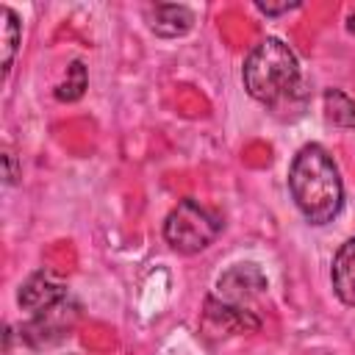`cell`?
<instances>
[{
    "label": "cell",
    "mask_w": 355,
    "mask_h": 355,
    "mask_svg": "<svg viewBox=\"0 0 355 355\" xmlns=\"http://www.w3.org/2000/svg\"><path fill=\"white\" fill-rule=\"evenodd\" d=\"M288 191L297 211L311 225H327L344 205V183L333 155L322 144L297 150L288 166Z\"/></svg>",
    "instance_id": "obj_1"
},
{
    "label": "cell",
    "mask_w": 355,
    "mask_h": 355,
    "mask_svg": "<svg viewBox=\"0 0 355 355\" xmlns=\"http://www.w3.org/2000/svg\"><path fill=\"white\" fill-rule=\"evenodd\" d=\"M300 58L297 53L277 36L261 39L244 58L241 80L247 94L266 105L280 108L300 92Z\"/></svg>",
    "instance_id": "obj_2"
},
{
    "label": "cell",
    "mask_w": 355,
    "mask_h": 355,
    "mask_svg": "<svg viewBox=\"0 0 355 355\" xmlns=\"http://www.w3.org/2000/svg\"><path fill=\"white\" fill-rule=\"evenodd\" d=\"M225 222L222 214L202 205L200 200H180L164 219V239L175 252L183 255H197L205 247H211L219 233H222Z\"/></svg>",
    "instance_id": "obj_3"
},
{
    "label": "cell",
    "mask_w": 355,
    "mask_h": 355,
    "mask_svg": "<svg viewBox=\"0 0 355 355\" xmlns=\"http://www.w3.org/2000/svg\"><path fill=\"white\" fill-rule=\"evenodd\" d=\"M269 288V277L266 272L255 263V261H241V263H233L230 269H225L219 277H216V286H214V300L216 302H225V305H233V308H247L263 297Z\"/></svg>",
    "instance_id": "obj_4"
},
{
    "label": "cell",
    "mask_w": 355,
    "mask_h": 355,
    "mask_svg": "<svg viewBox=\"0 0 355 355\" xmlns=\"http://www.w3.org/2000/svg\"><path fill=\"white\" fill-rule=\"evenodd\" d=\"M78 311H80L78 302H75L72 297H67V300L55 302L53 308L42 311V313H33L31 322L22 327V336H25L33 347L55 344V341H61V338L72 330V324L78 322Z\"/></svg>",
    "instance_id": "obj_5"
},
{
    "label": "cell",
    "mask_w": 355,
    "mask_h": 355,
    "mask_svg": "<svg viewBox=\"0 0 355 355\" xmlns=\"http://www.w3.org/2000/svg\"><path fill=\"white\" fill-rule=\"evenodd\" d=\"M69 291H67V283L61 277H55L50 269H39L33 275H28V280L19 286L17 291V305L25 311V313H42L47 308H53L55 302L67 300Z\"/></svg>",
    "instance_id": "obj_6"
},
{
    "label": "cell",
    "mask_w": 355,
    "mask_h": 355,
    "mask_svg": "<svg viewBox=\"0 0 355 355\" xmlns=\"http://www.w3.org/2000/svg\"><path fill=\"white\" fill-rule=\"evenodd\" d=\"M144 22L158 39H178L194 28V11L183 3H153L144 8Z\"/></svg>",
    "instance_id": "obj_7"
},
{
    "label": "cell",
    "mask_w": 355,
    "mask_h": 355,
    "mask_svg": "<svg viewBox=\"0 0 355 355\" xmlns=\"http://www.w3.org/2000/svg\"><path fill=\"white\" fill-rule=\"evenodd\" d=\"M330 283L336 297L347 305L355 308V236L347 239L338 252L333 255V266H330Z\"/></svg>",
    "instance_id": "obj_8"
},
{
    "label": "cell",
    "mask_w": 355,
    "mask_h": 355,
    "mask_svg": "<svg viewBox=\"0 0 355 355\" xmlns=\"http://www.w3.org/2000/svg\"><path fill=\"white\" fill-rule=\"evenodd\" d=\"M205 316H208L211 322H216L219 327L230 330V333H255V330L261 327V319H258L252 311L216 302L214 297L205 300Z\"/></svg>",
    "instance_id": "obj_9"
},
{
    "label": "cell",
    "mask_w": 355,
    "mask_h": 355,
    "mask_svg": "<svg viewBox=\"0 0 355 355\" xmlns=\"http://www.w3.org/2000/svg\"><path fill=\"white\" fill-rule=\"evenodd\" d=\"M19 44H22V22H19L14 8L3 6L0 8V67H3V75L11 72L14 58L19 53Z\"/></svg>",
    "instance_id": "obj_10"
},
{
    "label": "cell",
    "mask_w": 355,
    "mask_h": 355,
    "mask_svg": "<svg viewBox=\"0 0 355 355\" xmlns=\"http://www.w3.org/2000/svg\"><path fill=\"white\" fill-rule=\"evenodd\" d=\"M324 103V119L338 128H355V100L341 89H327L322 94Z\"/></svg>",
    "instance_id": "obj_11"
},
{
    "label": "cell",
    "mask_w": 355,
    "mask_h": 355,
    "mask_svg": "<svg viewBox=\"0 0 355 355\" xmlns=\"http://www.w3.org/2000/svg\"><path fill=\"white\" fill-rule=\"evenodd\" d=\"M86 86H89V72H86L83 61H72V64L67 67L64 80L55 86L53 94H55V100H61V103H75V100L83 97Z\"/></svg>",
    "instance_id": "obj_12"
},
{
    "label": "cell",
    "mask_w": 355,
    "mask_h": 355,
    "mask_svg": "<svg viewBox=\"0 0 355 355\" xmlns=\"http://www.w3.org/2000/svg\"><path fill=\"white\" fill-rule=\"evenodd\" d=\"M255 8L261 11V14H266V17H277V14H288V11H294V8H300V3L294 0V3H263V0H255Z\"/></svg>",
    "instance_id": "obj_13"
},
{
    "label": "cell",
    "mask_w": 355,
    "mask_h": 355,
    "mask_svg": "<svg viewBox=\"0 0 355 355\" xmlns=\"http://www.w3.org/2000/svg\"><path fill=\"white\" fill-rule=\"evenodd\" d=\"M3 161H6V186H11L17 180V166H14V153H3Z\"/></svg>",
    "instance_id": "obj_14"
}]
</instances>
